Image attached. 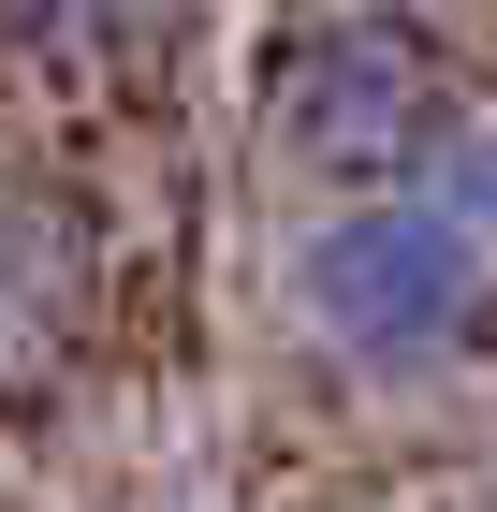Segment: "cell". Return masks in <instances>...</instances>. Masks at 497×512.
Returning <instances> with one entry per match:
<instances>
[{
  "instance_id": "cell-1",
  "label": "cell",
  "mask_w": 497,
  "mask_h": 512,
  "mask_svg": "<svg viewBox=\"0 0 497 512\" xmlns=\"http://www.w3.org/2000/svg\"><path fill=\"white\" fill-rule=\"evenodd\" d=\"M278 337L351 410H424L497 366V249L454 191H337L278 235Z\"/></svg>"
},
{
  "instance_id": "cell-2",
  "label": "cell",
  "mask_w": 497,
  "mask_h": 512,
  "mask_svg": "<svg viewBox=\"0 0 497 512\" xmlns=\"http://www.w3.org/2000/svg\"><path fill=\"white\" fill-rule=\"evenodd\" d=\"M483 74L439 0H293L249 59V147L307 205L337 191H439L483 132Z\"/></svg>"
},
{
  "instance_id": "cell-3",
  "label": "cell",
  "mask_w": 497,
  "mask_h": 512,
  "mask_svg": "<svg viewBox=\"0 0 497 512\" xmlns=\"http://www.w3.org/2000/svg\"><path fill=\"white\" fill-rule=\"evenodd\" d=\"M117 308V235L103 205L44 161H0V395L30 381H74L88 337Z\"/></svg>"
},
{
  "instance_id": "cell-4",
  "label": "cell",
  "mask_w": 497,
  "mask_h": 512,
  "mask_svg": "<svg viewBox=\"0 0 497 512\" xmlns=\"http://www.w3.org/2000/svg\"><path fill=\"white\" fill-rule=\"evenodd\" d=\"M191 15L205 0H0V74L44 118H117L191 59Z\"/></svg>"
},
{
  "instance_id": "cell-5",
  "label": "cell",
  "mask_w": 497,
  "mask_h": 512,
  "mask_svg": "<svg viewBox=\"0 0 497 512\" xmlns=\"http://www.w3.org/2000/svg\"><path fill=\"white\" fill-rule=\"evenodd\" d=\"M439 191H454L468 220H483V249H497V118H483V132L454 147V176H439Z\"/></svg>"
}]
</instances>
